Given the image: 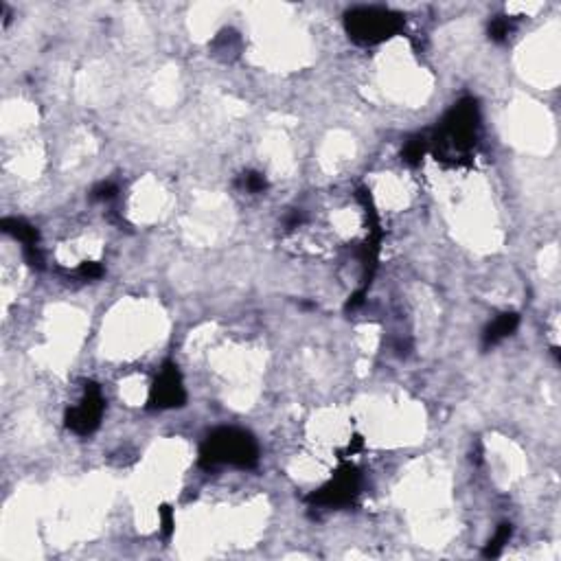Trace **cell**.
<instances>
[{
	"label": "cell",
	"instance_id": "1",
	"mask_svg": "<svg viewBox=\"0 0 561 561\" xmlns=\"http://www.w3.org/2000/svg\"><path fill=\"white\" fill-rule=\"evenodd\" d=\"M478 126H481V114H478V103L473 99H463L445 114L439 132L434 136L436 156L441 160H463L471 154L478 138Z\"/></svg>",
	"mask_w": 561,
	"mask_h": 561
},
{
	"label": "cell",
	"instance_id": "2",
	"mask_svg": "<svg viewBox=\"0 0 561 561\" xmlns=\"http://www.w3.org/2000/svg\"><path fill=\"white\" fill-rule=\"evenodd\" d=\"M259 461V447L248 432L237 428H222L215 430L209 439L204 441L200 450V465L213 469L217 465H233V467H255Z\"/></svg>",
	"mask_w": 561,
	"mask_h": 561
},
{
	"label": "cell",
	"instance_id": "3",
	"mask_svg": "<svg viewBox=\"0 0 561 561\" xmlns=\"http://www.w3.org/2000/svg\"><path fill=\"white\" fill-rule=\"evenodd\" d=\"M344 27L353 42L370 47L397 33L404 27V18L386 7H356L346 11Z\"/></svg>",
	"mask_w": 561,
	"mask_h": 561
},
{
	"label": "cell",
	"instance_id": "4",
	"mask_svg": "<svg viewBox=\"0 0 561 561\" xmlns=\"http://www.w3.org/2000/svg\"><path fill=\"white\" fill-rule=\"evenodd\" d=\"M360 493V473L353 467L340 469L331 481L311 493L307 500L318 507H344L353 502V497Z\"/></svg>",
	"mask_w": 561,
	"mask_h": 561
},
{
	"label": "cell",
	"instance_id": "5",
	"mask_svg": "<svg viewBox=\"0 0 561 561\" xmlns=\"http://www.w3.org/2000/svg\"><path fill=\"white\" fill-rule=\"evenodd\" d=\"M103 408H106V402H103V394H101L99 386L88 384L81 402L66 412V426L75 434L86 436L99 428V421L103 417Z\"/></svg>",
	"mask_w": 561,
	"mask_h": 561
},
{
	"label": "cell",
	"instance_id": "6",
	"mask_svg": "<svg viewBox=\"0 0 561 561\" xmlns=\"http://www.w3.org/2000/svg\"><path fill=\"white\" fill-rule=\"evenodd\" d=\"M186 402V392L182 386V378L176 364L167 362L162 366L158 380L152 386L150 394V406L164 410V408H180Z\"/></svg>",
	"mask_w": 561,
	"mask_h": 561
},
{
	"label": "cell",
	"instance_id": "7",
	"mask_svg": "<svg viewBox=\"0 0 561 561\" xmlns=\"http://www.w3.org/2000/svg\"><path fill=\"white\" fill-rule=\"evenodd\" d=\"M519 325V316L515 314V311H507V314H500L497 316L487 329H485V334H483V344L485 349L489 346H495L497 342H502L505 338H509L513 331L517 329Z\"/></svg>",
	"mask_w": 561,
	"mask_h": 561
},
{
	"label": "cell",
	"instance_id": "8",
	"mask_svg": "<svg viewBox=\"0 0 561 561\" xmlns=\"http://www.w3.org/2000/svg\"><path fill=\"white\" fill-rule=\"evenodd\" d=\"M0 228H3L5 233H9L11 237H16L20 243L25 246V248H27V246H37V239H40L37 228H33V226H31L29 222H25V219L7 217V219L0 222Z\"/></svg>",
	"mask_w": 561,
	"mask_h": 561
},
{
	"label": "cell",
	"instance_id": "9",
	"mask_svg": "<svg viewBox=\"0 0 561 561\" xmlns=\"http://www.w3.org/2000/svg\"><path fill=\"white\" fill-rule=\"evenodd\" d=\"M511 524H500L495 531V535L489 539V544L485 548V557H497L500 555V550L505 548V544H509V539H511Z\"/></svg>",
	"mask_w": 561,
	"mask_h": 561
},
{
	"label": "cell",
	"instance_id": "10",
	"mask_svg": "<svg viewBox=\"0 0 561 561\" xmlns=\"http://www.w3.org/2000/svg\"><path fill=\"white\" fill-rule=\"evenodd\" d=\"M511 31H513V23L507 16L493 18L491 25H489V37L493 40V42H505V40L511 35Z\"/></svg>",
	"mask_w": 561,
	"mask_h": 561
},
{
	"label": "cell",
	"instance_id": "11",
	"mask_svg": "<svg viewBox=\"0 0 561 561\" xmlns=\"http://www.w3.org/2000/svg\"><path fill=\"white\" fill-rule=\"evenodd\" d=\"M426 145H428V140L423 136L410 138L406 143V147H404V160L410 162V164H417L423 158V154H426Z\"/></svg>",
	"mask_w": 561,
	"mask_h": 561
},
{
	"label": "cell",
	"instance_id": "12",
	"mask_svg": "<svg viewBox=\"0 0 561 561\" xmlns=\"http://www.w3.org/2000/svg\"><path fill=\"white\" fill-rule=\"evenodd\" d=\"M239 186L246 189L248 193H263L267 189V180L259 171H246L239 178Z\"/></svg>",
	"mask_w": 561,
	"mask_h": 561
},
{
	"label": "cell",
	"instance_id": "13",
	"mask_svg": "<svg viewBox=\"0 0 561 561\" xmlns=\"http://www.w3.org/2000/svg\"><path fill=\"white\" fill-rule=\"evenodd\" d=\"M116 193H119V189H116V184H114V182H99V184L95 186V189H92V198H95V200H101V202L112 200Z\"/></svg>",
	"mask_w": 561,
	"mask_h": 561
},
{
	"label": "cell",
	"instance_id": "14",
	"mask_svg": "<svg viewBox=\"0 0 561 561\" xmlns=\"http://www.w3.org/2000/svg\"><path fill=\"white\" fill-rule=\"evenodd\" d=\"M160 524H162L164 537H171V533H174V511L167 505L160 507Z\"/></svg>",
	"mask_w": 561,
	"mask_h": 561
},
{
	"label": "cell",
	"instance_id": "15",
	"mask_svg": "<svg viewBox=\"0 0 561 561\" xmlns=\"http://www.w3.org/2000/svg\"><path fill=\"white\" fill-rule=\"evenodd\" d=\"M79 275L84 279H99L103 275V267H101V263H92V261L90 263H81Z\"/></svg>",
	"mask_w": 561,
	"mask_h": 561
},
{
	"label": "cell",
	"instance_id": "16",
	"mask_svg": "<svg viewBox=\"0 0 561 561\" xmlns=\"http://www.w3.org/2000/svg\"><path fill=\"white\" fill-rule=\"evenodd\" d=\"M303 213L301 211H294L292 215H289L287 219H285V226H287V231H294V228H298L301 224H303Z\"/></svg>",
	"mask_w": 561,
	"mask_h": 561
}]
</instances>
